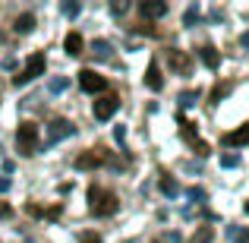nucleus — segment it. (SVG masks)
Wrapping results in <instances>:
<instances>
[{"instance_id":"obj_24","label":"nucleus","mask_w":249,"mask_h":243,"mask_svg":"<svg viewBox=\"0 0 249 243\" xmlns=\"http://www.w3.org/2000/svg\"><path fill=\"white\" fill-rule=\"evenodd\" d=\"M189 199H205V189H202V187H189Z\"/></svg>"},{"instance_id":"obj_13","label":"nucleus","mask_w":249,"mask_h":243,"mask_svg":"<svg viewBox=\"0 0 249 243\" xmlns=\"http://www.w3.org/2000/svg\"><path fill=\"white\" fill-rule=\"evenodd\" d=\"M32 29H35V16H32V13L16 16V22H13V32H16V35H29Z\"/></svg>"},{"instance_id":"obj_30","label":"nucleus","mask_w":249,"mask_h":243,"mask_svg":"<svg viewBox=\"0 0 249 243\" xmlns=\"http://www.w3.org/2000/svg\"><path fill=\"white\" fill-rule=\"evenodd\" d=\"M240 44H243V48H249V32H243V38H240Z\"/></svg>"},{"instance_id":"obj_4","label":"nucleus","mask_w":249,"mask_h":243,"mask_svg":"<svg viewBox=\"0 0 249 243\" xmlns=\"http://www.w3.org/2000/svg\"><path fill=\"white\" fill-rule=\"evenodd\" d=\"M117 108H120V98L117 95H101L91 104V114H95V120H110L117 114Z\"/></svg>"},{"instance_id":"obj_2","label":"nucleus","mask_w":249,"mask_h":243,"mask_svg":"<svg viewBox=\"0 0 249 243\" xmlns=\"http://www.w3.org/2000/svg\"><path fill=\"white\" fill-rule=\"evenodd\" d=\"M41 149V133H38V127L35 123H19V130H16V152L19 155H25V158H32V155Z\"/></svg>"},{"instance_id":"obj_15","label":"nucleus","mask_w":249,"mask_h":243,"mask_svg":"<svg viewBox=\"0 0 249 243\" xmlns=\"http://www.w3.org/2000/svg\"><path fill=\"white\" fill-rule=\"evenodd\" d=\"M212 240H214V227L202 224V227H196V234H193L186 243H212Z\"/></svg>"},{"instance_id":"obj_23","label":"nucleus","mask_w":249,"mask_h":243,"mask_svg":"<svg viewBox=\"0 0 249 243\" xmlns=\"http://www.w3.org/2000/svg\"><path fill=\"white\" fill-rule=\"evenodd\" d=\"M79 10H82L79 3H70V0L63 3V13H67V16H79Z\"/></svg>"},{"instance_id":"obj_20","label":"nucleus","mask_w":249,"mask_h":243,"mask_svg":"<svg viewBox=\"0 0 249 243\" xmlns=\"http://www.w3.org/2000/svg\"><path fill=\"white\" fill-rule=\"evenodd\" d=\"M196 22H199V6H189L183 13V25H196Z\"/></svg>"},{"instance_id":"obj_21","label":"nucleus","mask_w":249,"mask_h":243,"mask_svg":"<svg viewBox=\"0 0 249 243\" xmlns=\"http://www.w3.org/2000/svg\"><path fill=\"white\" fill-rule=\"evenodd\" d=\"M237 164H240V155H237V152L221 155V168H237Z\"/></svg>"},{"instance_id":"obj_9","label":"nucleus","mask_w":249,"mask_h":243,"mask_svg":"<svg viewBox=\"0 0 249 243\" xmlns=\"http://www.w3.org/2000/svg\"><path fill=\"white\" fill-rule=\"evenodd\" d=\"M221 142H224L227 149L246 146V142H249V123H243V127H240V130H233V133H224V136H221Z\"/></svg>"},{"instance_id":"obj_12","label":"nucleus","mask_w":249,"mask_h":243,"mask_svg":"<svg viewBox=\"0 0 249 243\" xmlns=\"http://www.w3.org/2000/svg\"><path fill=\"white\" fill-rule=\"evenodd\" d=\"M63 48H67V54H70V57H79L82 51H85V38L79 35V32H70L67 41H63Z\"/></svg>"},{"instance_id":"obj_27","label":"nucleus","mask_w":249,"mask_h":243,"mask_svg":"<svg viewBox=\"0 0 249 243\" xmlns=\"http://www.w3.org/2000/svg\"><path fill=\"white\" fill-rule=\"evenodd\" d=\"M114 139H117V142L126 139V127H114Z\"/></svg>"},{"instance_id":"obj_29","label":"nucleus","mask_w":249,"mask_h":243,"mask_svg":"<svg viewBox=\"0 0 249 243\" xmlns=\"http://www.w3.org/2000/svg\"><path fill=\"white\" fill-rule=\"evenodd\" d=\"M10 187H13L10 177H0V193H10Z\"/></svg>"},{"instance_id":"obj_11","label":"nucleus","mask_w":249,"mask_h":243,"mask_svg":"<svg viewBox=\"0 0 249 243\" xmlns=\"http://www.w3.org/2000/svg\"><path fill=\"white\" fill-rule=\"evenodd\" d=\"M145 85H148L152 92H161V89H164V76H161L158 60H152V63H148V70H145Z\"/></svg>"},{"instance_id":"obj_31","label":"nucleus","mask_w":249,"mask_h":243,"mask_svg":"<svg viewBox=\"0 0 249 243\" xmlns=\"http://www.w3.org/2000/svg\"><path fill=\"white\" fill-rule=\"evenodd\" d=\"M243 208H246V215H249V199H246V206H243Z\"/></svg>"},{"instance_id":"obj_7","label":"nucleus","mask_w":249,"mask_h":243,"mask_svg":"<svg viewBox=\"0 0 249 243\" xmlns=\"http://www.w3.org/2000/svg\"><path fill=\"white\" fill-rule=\"evenodd\" d=\"M79 85H82V92L95 95V92H104V89H107V79H104V76H98L95 70H89V67H85L82 73H79Z\"/></svg>"},{"instance_id":"obj_28","label":"nucleus","mask_w":249,"mask_h":243,"mask_svg":"<svg viewBox=\"0 0 249 243\" xmlns=\"http://www.w3.org/2000/svg\"><path fill=\"white\" fill-rule=\"evenodd\" d=\"M0 218H13V208L6 202H0Z\"/></svg>"},{"instance_id":"obj_18","label":"nucleus","mask_w":249,"mask_h":243,"mask_svg":"<svg viewBox=\"0 0 249 243\" xmlns=\"http://www.w3.org/2000/svg\"><path fill=\"white\" fill-rule=\"evenodd\" d=\"M67 85H70V79H63V76H54V79H51V82H48V89H51V92H54V95H60V92H63V89H67Z\"/></svg>"},{"instance_id":"obj_8","label":"nucleus","mask_w":249,"mask_h":243,"mask_svg":"<svg viewBox=\"0 0 249 243\" xmlns=\"http://www.w3.org/2000/svg\"><path fill=\"white\" fill-rule=\"evenodd\" d=\"M104 161V155H101V149H98V152H91V149H89V152H79V155H76V170H91V168H98V164H101Z\"/></svg>"},{"instance_id":"obj_3","label":"nucleus","mask_w":249,"mask_h":243,"mask_svg":"<svg viewBox=\"0 0 249 243\" xmlns=\"http://www.w3.org/2000/svg\"><path fill=\"white\" fill-rule=\"evenodd\" d=\"M44 67H48V60H44V54L41 51H35V54H29V60H25V70L22 73H16L13 76V85H29L32 79H38V76H44Z\"/></svg>"},{"instance_id":"obj_25","label":"nucleus","mask_w":249,"mask_h":243,"mask_svg":"<svg viewBox=\"0 0 249 243\" xmlns=\"http://www.w3.org/2000/svg\"><path fill=\"white\" fill-rule=\"evenodd\" d=\"M126 0H114V3H110V10H114V13H126Z\"/></svg>"},{"instance_id":"obj_16","label":"nucleus","mask_w":249,"mask_h":243,"mask_svg":"<svg viewBox=\"0 0 249 243\" xmlns=\"http://www.w3.org/2000/svg\"><path fill=\"white\" fill-rule=\"evenodd\" d=\"M161 193L174 199V196H180V183H177L174 177H161Z\"/></svg>"},{"instance_id":"obj_17","label":"nucleus","mask_w":249,"mask_h":243,"mask_svg":"<svg viewBox=\"0 0 249 243\" xmlns=\"http://www.w3.org/2000/svg\"><path fill=\"white\" fill-rule=\"evenodd\" d=\"M91 51H95V57H101V60H110V41H104V38H98L95 44H91Z\"/></svg>"},{"instance_id":"obj_19","label":"nucleus","mask_w":249,"mask_h":243,"mask_svg":"<svg viewBox=\"0 0 249 243\" xmlns=\"http://www.w3.org/2000/svg\"><path fill=\"white\" fill-rule=\"evenodd\" d=\"M227 92H231V82H224V85H214V89H212V104H218L221 98L227 95Z\"/></svg>"},{"instance_id":"obj_22","label":"nucleus","mask_w":249,"mask_h":243,"mask_svg":"<svg viewBox=\"0 0 249 243\" xmlns=\"http://www.w3.org/2000/svg\"><path fill=\"white\" fill-rule=\"evenodd\" d=\"M196 101H199V92H183V95H180V104H183V108H193Z\"/></svg>"},{"instance_id":"obj_14","label":"nucleus","mask_w":249,"mask_h":243,"mask_svg":"<svg viewBox=\"0 0 249 243\" xmlns=\"http://www.w3.org/2000/svg\"><path fill=\"white\" fill-rule=\"evenodd\" d=\"M199 57H202V63H205L208 70H218V63H221V54L212 48V44H205V48H199Z\"/></svg>"},{"instance_id":"obj_10","label":"nucleus","mask_w":249,"mask_h":243,"mask_svg":"<svg viewBox=\"0 0 249 243\" xmlns=\"http://www.w3.org/2000/svg\"><path fill=\"white\" fill-rule=\"evenodd\" d=\"M139 10H142V16H145V19H161L167 13V3H164V0H142Z\"/></svg>"},{"instance_id":"obj_26","label":"nucleus","mask_w":249,"mask_h":243,"mask_svg":"<svg viewBox=\"0 0 249 243\" xmlns=\"http://www.w3.org/2000/svg\"><path fill=\"white\" fill-rule=\"evenodd\" d=\"M79 243H101V237H98V234H82Z\"/></svg>"},{"instance_id":"obj_1","label":"nucleus","mask_w":249,"mask_h":243,"mask_svg":"<svg viewBox=\"0 0 249 243\" xmlns=\"http://www.w3.org/2000/svg\"><path fill=\"white\" fill-rule=\"evenodd\" d=\"M89 208H91V215H98V218H107V215H114L117 208H120V199L104 187H91L89 189Z\"/></svg>"},{"instance_id":"obj_6","label":"nucleus","mask_w":249,"mask_h":243,"mask_svg":"<svg viewBox=\"0 0 249 243\" xmlns=\"http://www.w3.org/2000/svg\"><path fill=\"white\" fill-rule=\"evenodd\" d=\"M167 60H170V70H174V73H180V76H189V73H193V57H189L186 51L170 48L167 51Z\"/></svg>"},{"instance_id":"obj_5","label":"nucleus","mask_w":249,"mask_h":243,"mask_svg":"<svg viewBox=\"0 0 249 243\" xmlns=\"http://www.w3.org/2000/svg\"><path fill=\"white\" fill-rule=\"evenodd\" d=\"M76 127L70 120H63V117H54V120L48 123V146H57L60 139H67V136H73Z\"/></svg>"}]
</instances>
